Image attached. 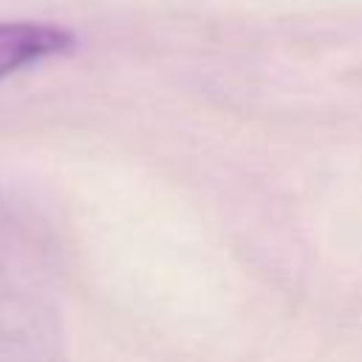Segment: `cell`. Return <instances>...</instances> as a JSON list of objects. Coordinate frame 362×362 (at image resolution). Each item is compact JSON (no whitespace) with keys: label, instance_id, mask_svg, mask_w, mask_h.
Here are the masks:
<instances>
[{"label":"cell","instance_id":"2","mask_svg":"<svg viewBox=\"0 0 362 362\" xmlns=\"http://www.w3.org/2000/svg\"><path fill=\"white\" fill-rule=\"evenodd\" d=\"M74 31L37 20H0V79L34 68L45 59L71 54Z\"/></svg>","mask_w":362,"mask_h":362},{"label":"cell","instance_id":"1","mask_svg":"<svg viewBox=\"0 0 362 362\" xmlns=\"http://www.w3.org/2000/svg\"><path fill=\"white\" fill-rule=\"evenodd\" d=\"M37 246L0 204V362H62Z\"/></svg>","mask_w":362,"mask_h":362}]
</instances>
